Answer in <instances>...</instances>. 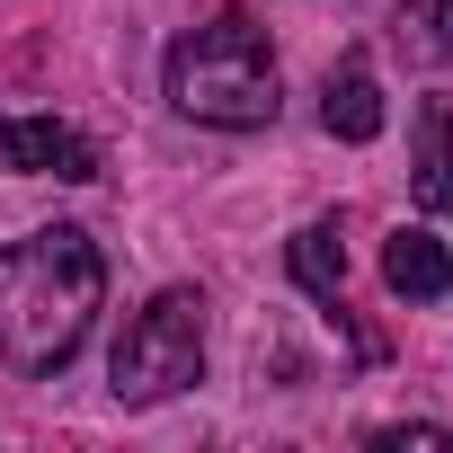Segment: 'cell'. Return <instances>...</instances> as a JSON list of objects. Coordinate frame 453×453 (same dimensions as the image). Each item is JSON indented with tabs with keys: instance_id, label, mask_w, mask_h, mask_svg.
Here are the masks:
<instances>
[{
	"instance_id": "8",
	"label": "cell",
	"mask_w": 453,
	"mask_h": 453,
	"mask_svg": "<svg viewBox=\"0 0 453 453\" xmlns=\"http://www.w3.org/2000/svg\"><path fill=\"white\" fill-rule=\"evenodd\" d=\"M294 285L320 294V303H338V285H347V241H338V222H303V232H294Z\"/></svg>"
},
{
	"instance_id": "2",
	"label": "cell",
	"mask_w": 453,
	"mask_h": 453,
	"mask_svg": "<svg viewBox=\"0 0 453 453\" xmlns=\"http://www.w3.org/2000/svg\"><path fill=\"white\" fill-rule=\"evenodd\" d=\"M169 107L196 116V125H222V134H258L276 125V54H267V27L250 10H222L204 27H187L169 45Z\"/></svg>"
},
{
	"instance_id": "5",
	"label": "cell",
	"mask_w": 453,
	"mask_h": 453,
	"mask_svg": "<svg viewBox=\"0 0 453 453\" xmlns=\"http://www.w3.org/2000/svg\"><path fill=\"white\" fill-rule=\"evenodd\" d=\"M320 125H329L338 142H373V134H382V81H373L365 54H347V63L329 72V89H320Z\"/></svg>"
},
{
	"instance_id": "1",
	"label": "cell",
	"mask_w": 453,
	"mask_h": 453,
	"mask_svg": "<svg viewBox=\"0 0 453 453\" xmlns=\"http://www.w3.org/2000/svg\"><path fill=\"white\" fill-rule=\"evenodd\" d=\"M107 258L81 222H45V232L0 250V356L19 373H63L98 320Z\"/></svg>"
},
{
	"instance_id": "7",
	"label": "cell",
	"mask_w": 453,
	"mask_h": 453,
	"mask_svg": "<svg viewBox=\"0 0 453 453\" xmlns=\"http://www.w3.org/2000/svg\"><path fill=\"white\" fill-rule=\"evenodd\" d=\"M418 204L426 213H453V98H426L418 107Z\"/></svg>"
},
{
	"instance_id": "4",
	"label": "cell",
	"mask_w": 453,
	"mask_h": 453,
	"mask_svg": "<svg viewBox=\"0 0 453 453\" xmlns=\"http://www.w3.org/2000/svg\"><path fill=\"white\" fill-rule=\"evenodd\" d=\"M0 169H19V178H98V142L54 125V116H0Z\"/></svg>"
},
{
	"instance_id": "10",
	"label": "cell",
	"mask_w": 453,
	"mask_h": 453,
	"mask_svg": "<svg viewBox=\"0 0 453 453\" xmlns=\"http://www.w3.org/2000/svg\"><path fill=\"white\" fill-rule=\"evenodd\" d=\"M382 453H409V444H453V426H373Z\"/></svg>"
},
{
	"instance_id": "3",
	"label": "cell",
	"mask_w": 453,
	"mask_h": 453,
	"mask_svg": "<svg viewBox=\"0 0 453 453\" xmlns=\"http://www.w3.org/2000/svg\"><path fill=\"white\" fill-rule=\"evenodd\" d=\"M196 373H204V294L169 285V294H151V303L125 320L116 365H107V391H116L125 409H151V400L187 391Z\"/></svg>"
},
{
	"instance_id": "9",
	"label": "cell",
	"mask_w": 453,
	"mask_h": 453,
	"mask_svg": "<svg viewBox=\"0 0 453 453\" xmlns=\"http://www.w3.org/2000/svg\"><path fill=\"white\" fill-rule=\"evenodd\" d=\"M400 45L435 72H453V0H400Z\"/></svg>"
},
{
	"instance_id": "6",
	"label": "cell",
	"mask_w": 453,
	"mask_h": 453,
	"mask_svg": "<svg viewBox=\"0 0 453 453\" xmlns=\"http://www.w3.org/2000/svg\"><path fill=\"white\" fill-rule=\"evenodd\" d=\"M382 285H391V294H409V303H435V294L453 285L444 241H435V232H418V222H409V232H391V241H382Z\"/></svg>"
}]
</instances>
